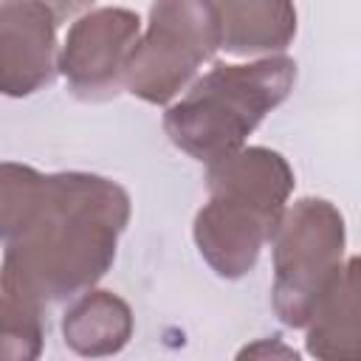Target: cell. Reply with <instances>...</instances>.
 I'll return each mask as SVG.
<instances>
[{"mask_svg":"<svg viewBox=\"0 0 361 361\" xmlns=\"http://www.w3.org/2000/svg\"><path fill=\"white\" fill-rule=\"evenodd\" d=\"M42 313L0 296V361H28L42 353Z\"/></svg>","mask_w":361,"mask_h":361,"instance_id":"11","label":"cell"},{"mask_svg":"<svg viewBox=\"0 0 361 361\" xmlns=\"http://www.w3.org/2000/svg\"><path fill=\"white\" fill-rule=\"evenodd\" d=\"M305 347L313 358H355L361 350L358 257H350L305 322Z\"/></svg>","mask_w":361,"mask_h":361,"instance_id":"9","label":"cell"},{"mask_svg":"<svg viewBox=\"0 0 361 361\" xmlns=\"http://www.w3.org/2000/svg\"><path fill=\"white\" fill-rule=\"evenodd\" d=\"M212 0H155L127 62L124 87L149 104H169L217 54Z\"/></svg>","mask_w":361,"mask_h":361,"instance_id":"5","label":"cell"},{"mask_svg":"<svg viewBox=\"0 0 361 361\" xmlns=\"http://www.w3.org/2000/svg\"><path fill=\"white\" fill-rule=\"evenodd\" d=\"M206 166L209 200L195 214L192 237L217 276L240 279L271 243L296 178L285 155L268 147L243 144Z\"/></svg>","mask_w":361,"mask_h":361,"instance_id":"2","label":"cell"},{"mask_svg":"<svg viewBox=\"0 0 361 361\" xmlns=\"http://www.w3.org/2000/svg\"><path fill=\"white\" fill-rule=\"evenodd\" d=\"M285 355V358H296V353L290 350V347H282V344H274V341H268V338H262V341H257V344H251V347H245L240 355Z\"/></svg>","mask_w":361,"mask_h":361,"instance_id":"12","label":"cell"},{"mask_svg":"<svg viewBox=\"0 0 361 361\" xmlns=\"http://www.w3.org/2000/svg\"><path fill=\"white\" fill-rule=\"evenodd\" d=\"M39 3H45L59 20L62 17H71V14H79L82 8H87L93 0H39Z\"/></svg>","mask_w":361,"mask_h":361,"instance_id":"13","label":"cell"},{"mask_svg":"<svg viewBox=\"0 0 361 361\" xmlns=\"http://www.w3.org/2000/svg\"><path fill=\"white\" fill-rule=\"evenodd\" d=\"M141 20L121 6H102L85 11L71 28L56 56V71L68 90L82 102H107L124 90V73Z\"/></svg>","mask_w":361,"mask_h":361,"instance_id":"6","label":"cell"},{"mask_svg":"<svg viewBox=\"0 0 361 361\" xmlns=\"http://www.w3.org/2000/svg\"><path fill=\"white\" fill-rule=\"evenodd\" d=\"M212 8L226 54H279L296 37L293 0H212Z\"/></svg>","mask_w":361,"mask_h":361,"instance_id":"8","label":"cell"},{"mask_svg":"<svg viewBox=\"0 0 361 361\" xmlns=\"http://www.w3.org/2000/svg\"><path fill=\"white\" fill-rule=\"evenodd\" d=\"M130 336H133V310L113 290L90 288L79 293L62 319L65 344L85 358L121 353Z\"/></svg>","mask_w":361,"mask_h":361,"instance_id":"10","label":"cell"},{"mask_svg":"<svg viewBox=\"0 0 361 361\" xmlns=\"http://www.w3.org/2000/svg\"><path fill=\"white\" fill-rule=\"evenodd\" d=\"M130 195L93 172L39 175L0 237V296L42 313L90 290L113 265L130 223Z\"/></svg>","mask_w":361,"mask_h":361,"instance_id":"1","label":"cell"},{"mask_svg":"<svg viewBox=\"0 0 361 361\" xmlns=\"http://www.w3.org/2000/svg\"><path fill=\"white\" fill-rule=\"evenodd\" d=\"M344 217L330 200L299 197L293 206H285L271 234V305L285 327H305L313 305L344 268Z\"/></svg>","mask_w":361,"mask_h":361,"instance_id":"4","label":"cell"},{"mask_svg":"<svg viewBox=\"0 0 361 361\" xmlns=\"http://www.w3.org/2000/svg\"><path fill=\"white\" fill-rule=\"evenodd\" d=\"M56 23L39 0H0V96L25 99L54 82Z\"/></svg>","mask_w":361,"mask_h":361,"instance_id":"7","label":"cell"},{"mask_svg":"<svg viewBox=\"0 0 361 361\" xmlns=\"http://www.w3.org/2000/svg\"><path fill=\"white\" fill-rule=\"evenodd\" d=\"M296 82V62L268 54L243 65H214L166 107L164 133L200 164H212L245 144L259 121L279 107Z\"/></svg>","mask_w":361,"mask_h":361,"instance_id":"3","label":"cell"}]
</instances>
